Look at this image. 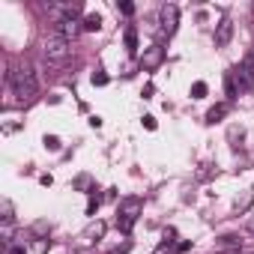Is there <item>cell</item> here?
Returning a JSON list of instances; mask_svg holds the SVG:
<instances>
[{
  "label": "cell",
  "instance_id": "6da1fadb",
  "mask_svg": "<svg viewBox=\"0 0 254 254\" xmlns=\"http://www.w3.org/2000/svg\"><path fill=\"white\" fill-rule=\"evenodd\" d=\"M9 87H12L18 102H33L36 93H39V81H36V75L27 63H18V66L9 69Z\"/></svg>",
  "mask_w": 254,
  "mask_h": 254
},
{
  "label": "cell",
  "instance_id": "7a4b0ae2",
  "mask_svg": "<svg viewBox=\"0 0 254 254\" xmlns=\"http://www.w3.org/2000/svg\"><path fill=\"white\" fill-rule=\"evenodd\" d=\"M141 215H144V197H138V194L123 197L120 206H117V227H120V233L129 236L132 227H135V221H138Z\"/></svg>",
  "mask_w": 254,
  "mask_h": 254
},
{
  "label": "cell",
  "instance_id": "3957f363",
  "mask_svg": "<svg viewBox=\"0 0 254 254\" xmlns=\"http://www.w3.org/2000/svg\"><path fill=\"white\" fill-rule=\"evenodd\" d=\"M69 54H72V45H69L66 36H60V33L45 36V42H42V57H45L48 63H66Z\"/></svg>",
  "mask_w": 254,
  "mask_h": 254
},
{
  "label": "cell",
  "instance_id": "277c9868",
  "mask_svg": "<svg viewBox=\"0 0 254 254\" xmlns=\"http://www.w3.org/2000/svg\"><path fill=\"white\" fill-rule=\"evenodd\" d=\"M177 24H180V6L177 3H165L159 9V33L171 39L177 33Z\"/></svg>",
  "mask_w": 254,
  "mask_h": 254
},
{
  "label": "cell",
  "instance_id": "5b68a950",
  "mask_svg": "<svg viewBox=\"0 0 254 254\" xmlns=\"http://www.w3.org/2000/svg\"><path fill=\"white\" fill-rule=\"evenodd\" d=\"M165 57H168L165 45H162V42H156V45L144 48V54H141V69H144V72H156V69L165 63Z\"/></svg>",
  "mask_w": 254,
  "mask_h": 254
},
{
  "label": "cell",
  "instance_id": "8992f818",
  "mask_svg": "<svg viewBox=\"0 0 254 254\" xmlns=\"http://www.w3.org/2000/svg\"><path fill=\"white\" fill-rule=\"evenodd\" d=\"M230 75H233V81H236V87L242 90V93H248L251 87H254V72L242 63V66H236V69H230Z\"/></svg>",
  "mask_w": 254,
  "mask_h": 254
},
{
  "label": "cell",
  "instance_id": "52a82bcc",
  "mask_svg": "<svg viewBox=\"0 0 254 254\" xmlns=\"http://www.w3.org/2000/svg\"><path fill=\"white\" fill-rule=\"evenodd\" d=\"M230 39H233V21H230V18H221V21L215 24V45H218V48H227Z\"/></svg>",
  "mask_w": 254,
  "mask_h": 254
},
{
  "label": "cell",
  "instance_id": "ba28073f",
  "mask_svg": "<svg viewBox=\"0 0 254 254\" xmlns=\"http://www.w3.org/2000/svg\"><path fill=\"white\" fill-rule=\"evenodd\" d=\"M78 30H84V21H78V18H63V21H57V33L66 36V39H72Z\"/></svg>",
  "mask_w": 254,
  "mask_h": 254
},
{
  "label": "cell",
  "instance_id": "9c48e42d",
  "mask_svg": "<svg viewBox=\"0 0 254 254\" xmlns=\"http://www.w3.org/2000/svg\"><path fill=\"white\" fill-rule=\"evenodd\" d=\"M105 236V221H93L84 233H81V242H99Z\"/></svg>",
  "mask_w": 254,
  "mask_h": 254
},
{
  "label": "cell",
  "instance_id": "30bf717a",
  "mask_svg": "<svg viewBox=\"0 0 254 254\" xmlns=\"http://www.w3.org/2000/svg\"><path fill=\"white\" fill-rule=\"evenodd\" d=\"M230 114V105L227 102H221V105H215V108H209V114H206V123H218L221 117H227Z\"/></svg>",
  "mask_w": 254,
  "mask_h": 254
},
{
  "label": "cell",
  "instance_id": "8fae6325",
  "mask_svg": "<svg viewBox=\"0 0 254 254\" xmlns=\"http://www.w3.org/2000/svg\"><path fill=\"white\" fill-rule=\"evenodd\" d=\"M126 51H129V54L138 51V30L135 27H126Z\"/></svg>",
  "mask_w": 254,
  "mask_h": 254
},
{
  "label": "cell",
  "instance_id": "7c38bea8",
  "mask_svg": "<svg viewBox=\"0 0 254 254\" xmlns=\"http://www.w3.org/2000/svg\"><path fill=\"white\" fill-rule=\"evenodd\" d=\"M99 27H102V15H99V12H90V15L84 18V30H87V33H96Z\"/></svg>",
  "mask_w": 254,
  "mask_h": 254
},
{
  "label": "cell",
  "instance_id": "4fadbf2b",
  "mask_svg": "<svg viewBox=\"0 0 254 254\" xmlns=\"http://www.w3.org/2000/svg\"><path fill=\"white\" fill-rule=\"evenodd\" d=\"M224 93H227V99H236V96H239V87H236V81H233L230 72L224 75Z\"/></svg>",
  "mask_w": 254,
  "mask_h": 254
},
{
  "label": "cell",
  "instance_id": "5bb4252c",
  "mask_svg": "<svg viewBox=\"0 0 254 254\" xmlns=\"http://www.w3.org/2000/svg\"><path fill=\"white\" fill-rule=\"evenodd\" d=\"M206 90H209V87H206L203 81H194V84H191V99H203Z\"/></svg>",
  "mask_w": 254,
  "mask_h": 254
},
{
  "label": "cell",
  "instance_id": "9a60e30c",
  "mask_svg": "<svg viewBox=\"0 0 254 254\" xmlns=\"http://www.w3.org/2000/svg\"><path fill=\"white\" fill-rule=\"evenodd\" d=\"M42 144H45V150H51V153H57V150H60V138H57V135H45V138H42Z\"/></svg>",
  "mask_w": 254,
  "mask_h": 254
},
{
  "label": "cell",
  "instance_id": "2e32d148",
  "mask_svg": "<svg viewBox=\"0 0 254 254\" xmlns=\"http://www.w3.org/2000/svg\"><path fill=\"white\" fill-rule=\"evenodd\" d=\"M251 200H254V189H248V191H245V197H242V200H236V209H239V212H245V209L251 206Z\"/></svg>",
  "mask_w": 254,
  "mask_h": 254
},
{
  "label": "cell",
  "instance_id": "e0dca14e",
  "mask_svg": "<svg viewBox=\"0 0 254 254\" xmlns=\"http://www.w3.org/2000/svg\"><path fill=\"white\" fill-rule=\"evenodd\" d=\"M227 138H230V144L236 147V141H242V138H245V132L239 129V126H230V129H227Z\"/></svg>",
  "mask_w": 254,
  "mask_h": 254
},
{
  "label": "cell",
  "instance_id": "ac0fdd59",
  "mask_svg": "<svg viewBox=\"0 0 254 254\" xmlns=\"http://www.w3.org/2000/svg\"><path fill=\"white\" fill-rule=\"evenodd\" d=\"M75 189H81V191H87V189H90V191H96V189H93V180H90V177H87V174H84V177H78V180H75Z\"/></svg>",
  "mask_w": 254,
  "mask_h": 254
},
{
  "label": "cell",
  "instance_id": "d6986e66",
  "mask_svg": "<svg viewBox=\"0 0 254 254\" xmlns=\"http://www.w3.org/2000/svg\"><path fill=\"white\" fill-rule=\"evenodd\" d=\"M99 206H102V197L93 191V194H90V203H87V215H96V209H99Z\"/></svg>",
  "mask_w": 254,
  "mask_h": 254
},
{
  "label": "cell",
  "instance_id": "ffe728a7",
  "mask_svg": "<svg viewBox=\"0 0 254 254\" xmlns=\"http://www.w3.org/2000/svg\"><path fill=\"white\" fill-rule=\"evenodd\" d=\"M48 248H51V239H45V236H42V239H36V242H33V251H36V254H45V251H48Z\"/></svg>",
  "mask_w": 254,
  "mask_h": 254
},
{
  "label": "cell",
  "instance_id": "44dd1931",
  "mask_svg": "<svg viewBox=\"0 0 254 254\" xmlns=\"http://www.w3.org/2000/svg\"><path fill=\"white\" fill-rule=\"evenodd\" d=\"M90 81H93V87H105V84H108L111 78H108L105 72H93V78H90Z\"/></svg>",
  "mask_w": 254,
  "mask_h": 254
},
{
  "label": "cell",
  "instance_id": "7402d4cb",
  "mask_svg": "<svg viewBox=\"0 0 254 254\" xmlns=\"http://www.w3.org/2000/svg\"><path fill=\"white\" fill-rule=\"evenodd\" d=\"M12 218H15V215H12V203H9V200H3V221H6V227L12 224Z\"/></svg>",
  "mask_w": 254,
  "mask_h": 254
},
{
  "label": "cell",
  "instance_id": "603a6c76",
  "mask_svg": "<svg viewBox=\"0 0 254 254\" xmlns=\"http://www.w3.org/2000/svg\"><path fill=\"white\" fill-rule=\"evenodd\" d=\"M120 12L123 15H135V3H120Z\"/></svg>",
  "mask_w": 254,
  "mask_h": 254
},
{
  "label": "cell",
  "instance_id": "cb8c5ba5",
  "mask_svg": "<svg viewBox=\"0 0 254 254\" xmlns=\"http://www.w3.org/2000/svg\"><path fill=\"white\" fill-rule=\"evenodd\" d=\"M144 129H150V132H156V117H150V114L144 117Z\"/></svg>",
  "mask_w": 254,
  "mask_h": 254
},
{
  "label": "cell",
  "instance_id": "d4e9b609",
  "mask_svg": "<svg viewBox=\"0 0 254 254\" xmlns=\"http://www.w3.org/2000/svg\"><path fill=\"white\" fill-rule=\"evenodd\" d=\"M129 248H132V245H129V242H126L123 248H114V251H108V254H129Z\"/></svg>",
  "mask_w": 254,
  "mask_h": 254
},
{
  "label": "cell",
  "instance_id": "484cf974",
  "mask_svg": "<svg viewBox=\"0 0 254 254\" xmlns=\"http://www.w3.org/2000/svg\"><path fill=\"white\" fill-rule=\"evenodd\" d=\"M153 93H156V87H153V84H147V90H144V99H153Z\"/></svg>",
  "mask_w": 254,
  "mask_h": 254
},
{
  "label": "cell",
  "instance_id": "4316f807",
  "mask_svg": "<svg viewBox=\"0 0 254 254\" xmlns=\"http://www.w3.org/2000/svg\"><path fill=\"white\" fill-rule=\"evenodd\" d=\"M39 183H42V186H51L54 180H51V174H42V177H39Z\"/></svg>",
  "mask_w": 254,
  "mask_h": 254
},
{
  "label": "cell",
  "instance_id": "83f0119b",
  "mask_svg": "<svg viewBox=\"0 0 254 254\" xmlns=\"http://www.w3.org/2000/svg\"><path fill=\"white\" fill-rule=\"evenodd\" d=\"M189 248H191V242H180V245H177V251H180V254H186Z\"/></svg>",
  "mask_w": 254,
  "mask_h": 254
},
{
  "label": "cell",
  "instance_id": "f1b7e54d",
  "mask_svg": "<svg viewBox=\"0 0 254 254\" xmlns=\"http://www.w3.org/2000/svg\"><path fill=\"white\" fill-rule=\"evenodd\" d=\"M9 254H24V248H21V245H12V248H9Z\"/></svg>",
  "mask_w": 254,
  "mask_h": 254
},
{
  "label": "cell",
  "instance_id": "f546056e",
  "mask_svg": "<svg viewBox=\"0 0 254 254\" xmlns=\"http://www.w3.org/2000/svg\"><path fill=\"white\" fill-rule=\"evenodd\" d=\"M239 254H254V245H245V248H239Z\"/></svg>",
  "mask_w": 254,
  "mask_h": 254
},
{
  "label": "cell",
  "instance_id": "4dcf8cb0",
  "mask_svg": "<svg viewBox=\"0 0 254 254\" xmlns=\"http://www.w3.org/2000/svg\"><path fill=\"white\" fill-rule=\"evenodd\" d=\"M245 66H248V69H251V72H254V54H251V57H248V60H245Z\"/></svg>",
  "mask_w": 254,
  "mask_h": 254
},
{
  "label": "cell",
  "instance_id": "1f68e13d",
  "mask_svg": "<svg viewBox=\"0 0 254 254\" xmlns=\"http://www.w3.org/2000/svg\"><path fill=\"white\" fill-rule=\"evenodd\" d=\"M248 233H254V218H248Z\"/></svg>",
  "mask_w": 254,
  "mask_h": 254
},
{
  "label": "cell",
  "instance_id": "d6a6232c",
  "mask_svg": "<svg viewBox=\"0 0 254 254\" xmlns=\"http://www.w3.org/2000/svg\"><path fill=\"white\" fill-rule=\"evenodd\" d=\"M251 9H254V6H251Z\"/></svg>",
  "mask_w": 254,
  "mask_h": 254
}]
</instances>
